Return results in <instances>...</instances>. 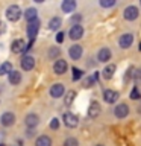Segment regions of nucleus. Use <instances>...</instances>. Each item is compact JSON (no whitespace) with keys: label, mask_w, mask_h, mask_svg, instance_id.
<instances>
[{"label":"nucleus","mask_w":141,"mask_h":146,"mask_svg":"<svg viewBox=\"0 0 141 146\" xmlns=\"http://www.w3.org/2000/svg\"><path fill=\"white\" fill-rule=\"evenodd\" d=\"M21 15H24L21 11V8L18 6V5H9V6L6 8V11H5V17H6L8 21L11 23H15L21 18Z\"/></svg>","instance_id":"obj_1"},{"label":"nucleus","mask_w":141,"mask_h":146,"mask_svg":"<svg viewBox=\"0 0 141 146\" xmlns=\"http://www.w3.org/2000/svg\"><path fill=\"white\" fill-rule=\"evenodd\" d=\"M62 122L67 128H76L79 125V117H77L74 113L67 111V113H64V116H62Z\"/></svg>","instance_id":"obj_2"},{"label":"nucleus","mask_w":141,"mask_h":146,"mask_svg":"<svg viewBox=\"0 0 141 146\" xmlns=\"http://www.w3.org/2000/svg\"><path fill=\"white\" fill-rule=\"evenodd\" d=\"M38 31H40V20H34L30 23H27V27H26V32H27V36H29L30 43H34L36 35H38Z\"/></svg>","instance_id":"obj_3"},{"label":"nucleus","mask_w":141,"mask_h":146,"mask_svg":"<svg viewBox=\"0 0 141 146\" xmlns=\"http://www.w3.org/2000/svg\"><path fill=\"white\" fill-rule=\"evenodd\" d=\"M140 15V9L134 6V5H129V6L125 8V11H123V17H125V20L127 21H135L136 18Z\"/></svg>","instance_id":"obj_4"},{"label":"nucleus","mask_w":141,"mask_h":146,"mask_svg":"<svg viewBox=\"0 0 141 146\" xmlns=\"http://www.w3.org/2000/svg\"><path fill=\"white\" fill-rule=\"evenodd\" d=\"M0 123H2L3 128H11L15 125V114L12 111H5L2 116H0Z\"/></svg>","instance_id":"obj_5"},{"label":"nucleus","mask_w":141,"mask_h":146,"mask_svg":"<svg viewBox=\"0 0 141 146\" xmlns=\"http://www.w3.org/2000/svg\"><path fill=\"white\" fill-rule=\"evenodd\" d=\"M102 96H103V100L106 104H115L118 98H120V93L117 90H111V88H105L102 91Z\"/></svg>","instance_id":"obj_6"},{"label":"nucleus","mask_w":141,"mask_h":146,"mask_svg":"<svg viewBox=\"0 0 141 146\" xmlns=\"http://www.w3.org/2000/svg\"><path fill=\"white\" fill-rule=\"evenodd\" d=\"M11 52L15 53V55H20V53H26L27 52V44L24 43V40L18 38V40H14L12 44H11Z\"/></svg>","instance_id":"obj_7"},{"label":"nucleus","mask_w":141,"mask_h":146,"mask_svg":"<svg viewBox=\"0 0 141 146\" xmlns=\"http://www.w3.org/2000/svg\"><path fill=\"white\" fill-rule=\"evenodd\" d=\"M49 93L53 99H59V98H62V96L65 94V87H64V84H61V82H56V84H53L52 87H50Z\"/></svg>","instance_id":"obj_8"},{"label":"nucleus","mask_w":141,"mask_h":146,"mask_svg":"<svg viewBox=\"0 0 141 146\" xmlns=\"http://www.w3.org/2000/svg\"><path fill=\"white\" fill-rule=\"evenodd\" d=\"M84 26L82 25H76V26H71L70 31H68V38L73 40V41H77L84 36Z\"/></svg>","instance_id":"obj_9"},{"label":"nucleus","mask_w":141,"mask_h":146,"mask_svg":"<svg viewBox=\"0 0 141 146\" xmlns=\"http://www.w3.org/2000/svg\"><path fill=\"white\" fill-rule=\"evenodd\" d=\"M132 44H134V34L126 32V34L120 35V38H118V46H120L121 49H129Z\"/></svg>","instance_id":"obj_10"},{"label":"nucleus","mask_w":141,"mask_h":146,"mask_svg":"<svg viewBox=\"0 0 141 146\" xmlns=\"http://www.w3.org/2000/svg\"><path fill=\"white\" fill-rule=\"evenodd\" d=\"M67 68H68V64L65 59H56V61L53 62V72H55V75H58V76H62L64 73L67 72Z\"/></svg>","instance_id":"obj_11"},{"label":"nucleus","mask_w":141,"mask_h":146,"mask_svg":"<svg viewBox=\"0 0 141 146\" xmlns=\"http://www.w3.org/2000/svg\"><path fill=\"white\" fill-rule=\"evenodd\" d=\"M20 66H21V68L24 72L34 70V67H35V58L32 56V55H24V56L21 58V61H20Z\"/></svg>","instance_id":"obj_12"},{"label":"nucleus","mask_w":141,"mask_h":146,"mask_svg":"<svg viewBox=\"0 0 141 146\" xmlns=\"http://www.w3.org/2000/svg\"><path fill=\"white\" fill-rule=\"evenodd\" d=\"M129 107H127L126 104H117L115 108H114V116L117 119H126L129 116Z\"/></svg>","instance_id":"obj_13"},{"label":"nucleus","mask_w":141,"mask_h":146,"mask_svg":"<svg viewBox=\"0 0 141 146\" xmlns=\"http://www.w3.org/2000/svg\"><path fill=\"white\" fill-rule=\"evenodd\" d=\"M84 55V47L80 44H73L70 49H68V56H70L73 61H77V59L82 58Z\"/></svg>","instance_id":"obj_14"},{"label":"nucleus","mask_w":141,"mask_h":146,"mask_svg":"<svg viewBox=\"0 0 141 146\" xmlns=\"http://www.w3.org/2000/svg\"><path fill=\"white\" fill-rule=\"evenodd\" d=\"M24 123H26V126L29 128V129H35V128L38 126V123H40V116L36 113H29L24 117Z\"/></svg>","instance_id":"obj_15"},{"label":"nucleus","mask_w":141,"mask_h":146,"mask_svg":"<svg viewBox=\"0 0 141 146\" xmlns=\"http://www.w3.org/2000/svg\"><path fill=\"white\" fill-rule=\"evenodd\" d=\"M112 56V52H111V49L109 47H102L99 50V53H97V61L99 62H108L109 59H111Z\"/></svg>","instance_id":"obj_16"},{"label":"nucleus","mask_w":141,"mask_h":146,"mask_svg":"<svg viewBox=\"0 0 141 146\" xmlns=\"http://www.w3.org/2000/svg\"><path fill=\"white\" fill-rule=\"evenodd\" d=\"M117 70V67H115V64H108V66H105V68L100 73H102V78L105 81H109V79H112V76H114V73H115Z\"/></svg>","instance_id":"obj_17"},{"label":"nucleus","mask_w":141,"mask_h":146,"mask_svg":"<svg viewBox=\"0 0 141 146\" xmlns=\"http://www.w3.org/2000/svg\"><path fill=\"white\" fill-rule=\"evenodd\" d=\"M76 6H77V3L74 0H64L61 3V9H62V12H65V14H73L76 11Z\"/></svg>","instance_id":"obj_18"},{"label":"nucleus","mask_w":141,"mask_h":146,"mask_svg":"<svg viewBox=\"0 0 141 146\" xmlns=\"http://www.w3.org/2000/svg\"><path fill=\"white\" fill-rule=\"evenodd\" d=\"M21 81H23V76H21L20 70H12V72L8 75V82H9L11 85H20Z\"/></svg>","instance_id":"obj_19"},{"label":"nucleus","mask_w":141,"mask_h":146,"mask_svg":"<svg viewBox=\"0 0 141 146\" xmlns=\"http://www.w3.org/2000/svg\"><path fill=\"white\" fill-rule=\"evenodd\" d=\"M100 110H102L100 108V104L97 102V100H93V102L90 104V107H88V116L93 117V119L97 117L100 114Z\"/></svg>","instance_id":"obj_20"},{"label":"nucleus","mask_w":141,"mask_h":146,"mask_svg":"<svg viewBox=\"0 0 141 146\" xmlns=\"http://www.w3.org/2000/svg\"><path fill=\"white\" fill-rule=\"evenodd\" d=\"M24 18L27 20V23H30L34 20H38V9L36 8H27L26 12H24Z\"/></svg>","instance_id":"obj_21"},{"label":"nucleus","mask_w":141,"mask_h":146,"mask_svg":"<svg viewBox=\"0 0 141 146\" xmlns=\"http://www.w3.org/2000/svg\"><path fill=\"white\" fill-rule=\"evenodd\" d=\"M35 146H52V139L49 135H40L35 140Z\"/></svg>","instance_id":"obj_22"},{"label":"nucleus","mask_w":141,"mask_h":146,"mask_svg":"<svg viewBox=\"0 0 141 146\" xmlns=\"http://www.w3.org/2000/svg\"><path fill=\"white\" fill-rule=\"evenodd\" d=\"M61 26H62V18L61 17H53L52 20L49 21V29L53 31V32H56Z\"/></svg>","instance_id":"obj_23"},{"label":"nucleus","mask_w":141,"mask_h":146,"mask_svg":"<svg viewBox=\"0 0 141 146\" xmlns=\"http://www.w3.org/2000/svg\"><path fill=\"white\" fill-rule=\"evenodd\" d=\"M12 70H14V68H12V62L11 61H5L2 66H0V76L9 75Z\"/></svg>","instance_id":"obj_24"},{"label":"nucleus","mask_w":141,"mask_h":146,"mask_svg":"<svg viewBox=\"0 0 141 146\" xmlns=\"http://www.w3.org/2000/svg\"><path fill=\"white\" fill-rule=\"evenodd\" d=\"M61 55V49L56 47V46H53V47H50L49 49V58L50 59H53V61H56V58ZM59 59V58H58Z\"/></svg>","instance_id":"obj_25"},{"label":"nucleus","mask_w":141,"mask_h":146,"mask_svg":"<svg viewBox=\"0 0 141 146\" xmlns=\"http://www.w3.org/2000/svg\"><path fill=\"white\" fill-rule=\"evenodd\" d=\"M74 98H76V91L74 90H68V93L65 94V105L67 107H70V105L73 104Z\"/></svg>","instance_id":"obj_26"},{"label":"nucleus","mask_w":141,"mask_h":146,"mask_svg":"<svg viewBox=\"0 0 141 146\" xmlns=\"http://www.w3.org/2000/svg\"><path fill=\"white\" fill-rule=\"evenodd\" d=\"M99 5H100L102 8L108 9V8H114V6L117 5V2H115V0H100Z\"/></svg>","instance_id":"obj_27"},{"label":"nucleus","mask_w":141,"mask_h":146,"mask_svg":"<svg viewBox=\"0 0 141 146\" xmlns=\"http://www.w3.org/2000/svg\"><path fill=\"white\" fill-rule=\"evenodd\" d=\"M64 146H79V140L76 137H67L64 140Z\"/></svg>","instance_id":"obj_28"},{"label":"nucleus","mask_w":141,"mask_h":146,"mask_svg":"<svg viewBox=\"0 0 141 146\" xmlns=\"http://www.w3.org/2000/svg\"><path fill=\"white\" fill-rule=\"evenodd\" d=\"M130 99L132 100H140L141 99V91H140V88L138 87H134V88H132V91H130Z\"/></svg>","instance_id":"obj_29"},{"label":"nucleus","mask_w":141,"mask_h":146,"mask_svg":"<svg viewBox=\"0 0 141 146\" xmlns=\"http://www.w3.org/2000/svg\"><path fill=\"white\" fill-rule=\"evenodd\" d=\"M82 76H84V72L76 68V67H73V81H79Z\"/></svg>","instance_id":"obj_30"},{"label":"nucleus","mask_w":141,"mask_h":146,"mask_svg":"<svg viewBox=\"0 0 141 146\" xmlns=\"http://www.w3.org/2000/svg\"><path fill=\"white\" fill-rule=\"evenodd\" d=\"M80 21H82V15L80 14H76V15H73L70 18V23L73 26H76V25H80Z\"/></svg>","instance_id":"obj_31"},{"label":"nucleus","mask_w":141,"mask_h":146,"mask_svg":"<svg viewBox=\"0 0 141 146\" xmlns=\"http://www.w3.org/2000/svg\"><path fill=\"white\" fill-rule=\"evenodd\" d=\"M59 125H61V122H59V119L58 117H53L52 120H50V129H58L59 128Z\"/></svg>","instance_id":"obj_32"},{"label":"nucleus","mask_w":141,"mask_h":146,"mask_svg":"<svg viewBox=\"0 0 141 146\" xmlns=\"http://www.w3.org/2000/svg\"><path fill=\"white\" fill-rule=\"evenodd\" d=\"M94 82H96V78H94V76H88V78L84 81V87H85V88H88V87H91V85L94 84Z\"/></svg>","instance_id":"obj_33"},{"label":"nucleus","mask_w":141,"mask_h":146,"mask_svg":"<svg viewBox=\"0 0 141 146\" xmlns=\"http://www.w3.org/2000/svg\"><path fill=\"white\" fill-rule=\"evenodd\" d=\"M134 79H135L136 84H140V82H141V67H138V68L135 70V73H134Z\"/></svg>","instance_id":"obj_34"},{"label":"nucleus","mask_w":141,"mask_h":146,"mask_svg":"<svg viewBox=\"0 0 141 146\" xmlns=\"http://www.w3.org/2000/svg\"><path fill=\"white\" fill-rule=\"evenodd\" d=\"M64 36H65V35H64V32H58L56 36H55V40H56L58 43H62V41H64Z\"/></svg>","instance_id":"obj_35"},{"label":"nucleus","mask_w":141,"mask_h":146,"mask_svg":"<svg viewBox=\"0 0 141 146\" xmlns=\"http://www.w3.org/2000/svg\"><path fill=\"white\" fill-rule=\"evenodd\" d=\"M34 135H35V129H29V128H27V131H26V137H27V139H32Z\"/></svg>","instance_id":"obj_36"},{"label":"nucleus","mask_w":141,"mask_h":146,"mask_svg":"<svg viewBox=\"0 0 141 146\" xmlns=\"http://www.w3.org/2000/svg\"><path fill=\"white\" fill-rule=\"evenodd\" d=\"M5 32H6V25L3 21H0V35H3Z\"/></svg>","instance_id":"obj_37"},{"label":"nucleus","mask_w":141,"mask_h":146,"mask_svg":"<svg viewBox=\"0 0 141 146\" xmlns=\"http://www.w3.org/2000/svg\"><path fill=\"white\" fill-rule=\"evenodd\" d=\"M138 114H141V105H140V107H138Z\"/></svg>","instance_id":"obj_38"},{"label":"nucleus","mask_w":141,"mask_h":146,"mask_svg":"<svg viewBox=\"0 0 141 146\" xmlns=\"http://www.w3.org/2000/svg\"><path fill=\"white\" fill-rule=\"evenodd\" d=\"M140 52H141V43H140Z\"/></svg>","instance_id":"obj_39"},{"label":"nucleus","mask_w":141,"mask_h":146,"mask_svg":"<svg viewBox=\"0 0 141 146\" xmlns=\"http://www.w3.org/2000/svg\"><path fill=\"white\" fill-rule=\"evenodd\" d=\"M96 146H105V145H96Z\"/></svg>","instance_id":"obj_40"},{"label":"nucleus","mask_w":141,"mask_h":146,"mask_svg":"<svg viewBox=\"0 0 141 146\" xmlns=\"http://www.w3.org/2000/svg\"><path fill=\"white\" fill-rule=\"evenodd\" d=\"M140 5H141V0H140Z\"/></svg>","instance_id":"obj_41"},{"label":"nucleus","mask_w":141,"mask_h":146,"mask_svg":"<svg viewBox=\"0 0 141 146\" xmlns=\"http://www.w3.org/2000/svg\"><path fill=\"white\" fill-rule=\"evenodd\" d=\"M0 146H5V145H0Z\"/></svg>","instance_id":"obj_42"}]
</instances>
